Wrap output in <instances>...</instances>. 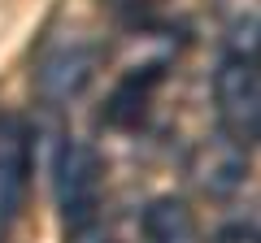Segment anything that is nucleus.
<instances>
[{
  "label": "nucleus",
  "mask_w": 261,
  "mask_h": 243,
  "mask_svg": "<svg viewBox=\"0 0 261 243\" xmlns=\"http://www.w3.org/2000/svg\"><path fill=\"white\" fill-rule=\"evenodd\" d=\"M214 100L218 122L231 139H240L244 148L261 139V61L226 56L214 74Z\"/></svg>",
  "instance_id": "1"
},
{
  "label": "nucleus",
  "mask_w": 261,
  "mask_h": 243,
  "mask_svg": "<svg viewBox=\"0 0 261 243\" xmlns=\"http://www.w3.org/2000/svg\"><path fill=\"white\" fill-rule=\"evenodd\" d=\"M53 187H57V208H61L65 230L100 222V157L83 139L61 143L53 165Z\"/></svg>",
  "instance_id": "2"
},
{
  "label": "nucleus",
  "mask_w": 261,
  "mask_h": 243,
  "mask_svg": "<svg viewBox=\"0 0 261 243\" xmlns=\"http://www.w3.org/2000/svg\"><path fill=\"white\" fill-rule=\"evenodd\" d=\"M96 66H100V52L83 39H65V44L48 48L35 66V92L44 96L48 104H70L83 96V87L96 78Z\"/></svg>",
  "instance_id": "3"
},
{
  "label": "nucleus",
  "mask_w": 261,
  "mask_h": 243,
  "mask_svg": "<svg viewBox=\"0 0 261 243\" xmlns=\"http://www.w3.org/2000/svg\"><path fill=\"white\" fill-rule=\"evenodd\" d=\"M187 174H192V183L205 196H231V191L244 187V178H248V148L222 131L218 139H205L192 152Z\"/></svg>",
  "instance_id": "4"
},
{
  "label": "nucleus",
  "mask_w": 261,
  "mask_h": 243,
  "mask_svg": "<svg viewBox=\"0 0 261 243\" xmlns=\"http://www.w3.org/2000/svg\"><path fill=\"white\" fill-rule=\"evenodd\" d=\"M31 174V135L18 117H0V239L22 204Z\"/></svg>",
  "instance_id": "5"
},
{
  "label": "nucleus",
  "mask_w": 261,
  "mask_h": 243,
  "mask_svg": "<svg viewBox=\"0 0 261 243\" xmlns=\"http://www.w3.org/2000/svg\"><path fill=\"white\" fill-rule=\"evenodd\" d=\"M161 74H166V56H157V61H144V66H130L126 74L113 83L109 100H105V126H135L144 113V104H148L152 87L161 83Z\"/></svg>",
  "instance_id": "6"
},
{
  "label": "nucleus",
  "mask_w": 261,
  "mask_h": 243,
  "mask_svg": "<svg viewBox=\"0 0 261 243\" xmlns=\"http://www.w3.org/2000/svg\"><path fill=\"white\" fill-rule=\"evenodd\" d=\"M140 226H144V239L148 243H196V222L187 213V204L174 196H157L144 208Z\"/></svg>",
  "instance_id": "7"
},
{
  "label": "nucleus",
  "mask_w": 261,
  "mask_h": 243,
  "mask_svg": "<svg viewBox=\"0 0 261 243\" xmlns=\"http://www.w3.org/2000/svg\"><path fill=\"white\" fill-rule=\"evenodd\" d=\"M157 5L161 0H105V9H109L113 18H122V22H144Z\"/></svg>",
  "instance_id": "8"
},
{
  "label": "nucleus",
  "mask_w": 261,
  "mask_h": 243,
  "mask_svg": "<svg viewBox=\"0 0 261 243\" xmlns=\"http://www.w3.org/2000/svg\"><path fill=\"white\" fill-rule=\"evenodd\" d=\"M65 243H109V234H105L100 222H87V226H70L65 230Z\"/></svg>",
  "instance_id": "9"
}]
</instances>
